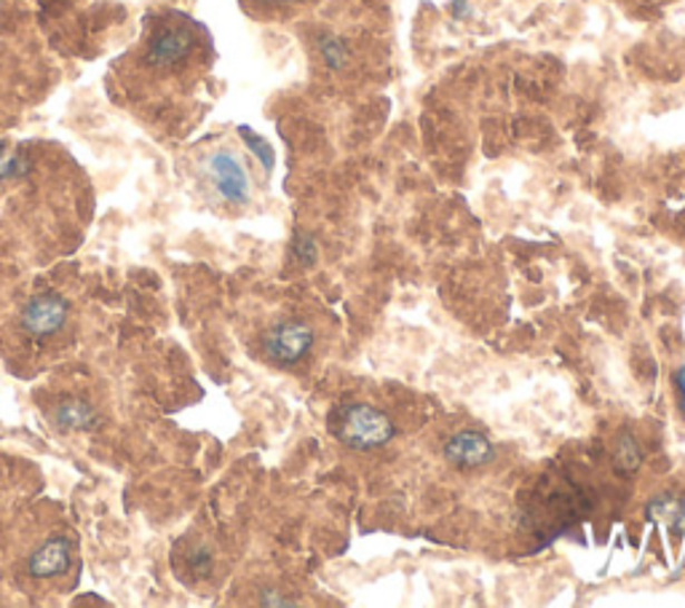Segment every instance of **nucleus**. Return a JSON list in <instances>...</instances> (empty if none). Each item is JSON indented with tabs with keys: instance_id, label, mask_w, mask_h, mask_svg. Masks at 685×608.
I'll list each match as a JSON object with an SVG mask.
<instances>
[{
	"instance_id": "nucleus-1",
	"label": "nucleus",
	"mask_w": 685,
	"mask_h": 608,
	"mask_svg": "<svg viewBox=\"0 0 685 608\" xmlns=\"http://www.w3.org/2000/svg\"><path fill=\"white\" fill-rule=\"evenodd\" d=\"M206 55V30L196 19L166 11L148 19V32L131 57H126V72L121 86L131 102L150 105L158 99L177 95L183 84L202 68Z\"/></svg>"
},
{
	"instance_id": "nucleus-2",
	"label": "nucleus",
	"mask_w": 685,
	"mask_h": 608,
	"mask_svg": "<svg viewBox=\"0 0 685 608\" xmlns=\"http://www.w3.org/2000/svg\"><path fill=\"white\" fill-rule=\"evenodd\" d=\"M330 429L351 451H375V448L389 445L397 434L394 421L381 408H372L368 402H345L335 408Z\"/></svg>"
},
{
	"instance_id": "nucleus-3",
	"label": "nucleus",
	"mask_w": 685,
	"mask_h": 608,
	"mask_svg": "<svg viewBox=\"0 0 685 608\" xmlns=\"http://www.w3.org/2000/svg\"><path fill=\"white\" fill-rule=\"evenodd\" d=\"M204 177L219 198L228 204H247L249 202V171L244 161L231 148H217L204 156L202 161Z\"/></svg>"
},
{
	"instance_id": "nucleus-4",
	"label": "nucleus",
	"mask_w": 685,
	"mask_h": 608,
	"mask_svg": "<svg viewBox=\"0 0 685 608\" xmlns=\"http://www.w3.org/2000/svg\"><path fill=\"white\" fill-rule=\"evenodd\" d=\"M311 346H314V330L297 320L282 322V325L268 330L263 341L265 356L278 367L297 365L311 352Z\"/></svg>"
},
{
	"instance_id": "nucleus-5",
	"label": "nucleus",
	"mask_w": 685,
	"mask_h": 608,
	"mask_svg": "<svg viewBox=\"0 0 685 608\" xmlns=\"http://www.w3.org/2000/svg\"><path fill=\"white\" fill-rule=\"evenodd\" d=\"M68 322V303L55 293L36 295L28 306L22 308V327L30 335L46 339V335H55L65 327Z\"/></svg>"
},
{
	"instance_id": "nucleus-6",
	"label": "nucleus",
	"mask_w": 685,
	"mask_h": 608,
	"mask_svg": "<svg viewBox=\"0 0 685 608\" xmlns=\"http://www.w3.org/2000/svg\"><path fill=\"white\" fill-rule=\"evenodd\" d=\"M444 459L458 469H480L496 459V445L480 432H458L444 442Z\"/></svg>"
},
{
	"instance_id": "nucleus-7",
	"label": "nucleus",
	"mask_w": 685,
	"mask_h": 608,
	"mask_svg": "<svg viewBox=\"0 0 685 608\" xmlns=\"http://www.w3.org/2000/svg\"><path fill=\"white\" fill-rule=\"evenodd\" d=\"M30 573L36 579H55L70 568V541L65 537H51L30 555Z\"/></svg>"
},
{
	"instance_id": "nucleus-8",
	"label": "nucleus",
	"mask_w": 685,
	"mask_h": 608,
	"mask_svg": "<svg viewBox=\"0 0 685 608\" xmlns=\"http://www.w3.org/2000/svg\"><path fill=\"white\" fill-rule=\"evenodd\" d=\"M99 421L97 408L91 402L78 400V396H70V400H62L55 408V424L59 429H68V432H84V429H91Z\"/></svg>"
},
{
	"instance_id": "nucleus-9",
	"label": "nucleus",
	"mask_w": 685,
	"mask_h": 608,
	"mask_svg": "<svg viewBox=\"0 0 685 608\" xmlns=\"http://www.w3.org/2000/svg\"><path fill=\"white\" fill-rule=\"evenodd\" d=\"M648 514L654 520H664L672 531L685 528V496L683 493H658L648 504Z\"/></svg>"
},
{
	"instance_id": "nucleus-10",
	"label": "nucleus",
	"mask_w": 685,
	"mask_h": 608,
	"mask_svg": "<svg viewBox=\"0 0 685 608\" xmlns=\"http://www.w3.org/2000/svg\"><path fill=\"white\" fill-rule=\"evenodd\" d=\"M616 464H618V469H622V472H635V469L643 464V451H640V445H637L635 434L624 432L622 438H618Z\"/></svg>"
},
{
	"instance_id": "nucleus-11",
	"label": "nucleus",
	"mask_w": 685,
	"mask_h": 608,
	"mask_svg": "<svg viewBox=\"0 0 685 608\" xmlns=\"http://www.w3.org/2000/svg\"><path fill=\"white\" fill-rule=\"evenodd\" d=\"M319 51H322V59L330 65V68H343L345 59H349V49H345V43L341 38H322V43H319Z\"/></svg>"
},
{
	"instance_id": "nucleus-12",
	"label": "nucleus",
	"mask_w": 685,
	"mask_h": 608,
	"mask_svg": "<svg viewBox=\"0 0 685 608\" xmlns=\"http://www.w3.org/2000/svg\"><path fill=\"white\" fill-rule=\"evenodd\" d=\"M295 255H297V261L303 263V266H311V263L316 261L314 239H311V236H305V234H297L295 236Z\"/></svg>"
},
{
	"instance_id": "nucleus-13",
	"label": "nucleus",
	"mask_w": 685,
	"mask_h": 608,
	"mask_svg": "<svg viewBox=\"0 0 685 608\" xmlns=\"http://www.w3.org/2000/svg\"><path fill=\"white\" fill-rule=\"evenodd\" d=\"M675 389H677V394H681V408L685 413V365L675 373Z\"/></svg>"
},
{
	"instance_id": "nucleus-14",
	"label": "nucleus",
	"mask_w": 685,
	"mask_h": 608,
	"mask_svg": "<svg viewBox=\"0 0 685 608\" xmlns=\"http://www.w3.org/2000/svg\"><path fill=\"white\" fill-rule=\"evenodd\" d=\"M263 606H295L290 598H278V592H265Z\"/></svg>"
},
{
	"instance_id": "nucleus-15",
	"label": "nucleus",
	"mask_w": 685,
	"mask_h": 608,
	"mask_svg": "<svg viewBox=\"0 0 685 608\" xmlns=\"http://www.w3.org/2000/svg\"><path fill=\"white\" fill-rule=\"evenodd\" d=\"M265 3H276V6H287V3H297V0H265Z\"/></svg>"
}]
</instances>
